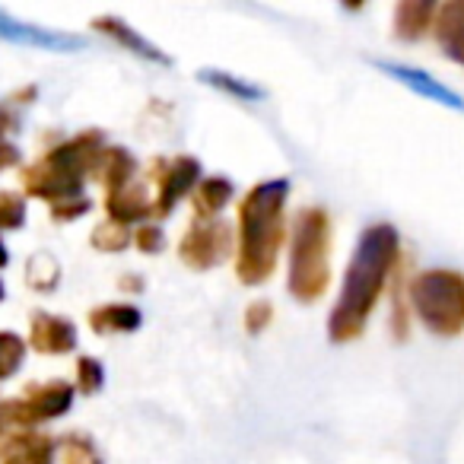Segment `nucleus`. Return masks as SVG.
Here are the masks:
<instances>
[{
  "mask_svg": "<svg viewBox=\"0 0 464 464\" xmlns=\"http://www.w3.org/2000/svg\"><path fill=\"white\" fill-rule=\"evenodd\" d=\"M398 229L392 223H372L362 229L353 248V258L343 274L341 296L328 318V337L334 343L353 341L366 331V322L379 303L385 280L398 261Z\"/></svg>",
  "mask_w": 464,
  "mask_h": 464,
  "instance_id": "f257e3e1",
  "label": "nucleus"
},
{
  "mask_svg": "<svg viewBox=\"0 0 464 464\" xmlns=\"http://www.w3.org/2000/svg\"><path fill=\"white\" fill-rule=\"evenodd\" d=\"M92 328L99 331V334H128V331H137L140 328V309L137 305H102V309L92 312Z\"/></svg>",
  "mask_w": 464,
  "mask_h": 464,
  "instance_id": "f3484780",
  "label": "nucleus"
},
{
  "mask_svg": "<svg viewBox=\"0 0 464 464\" xmlns=\"http://www.w3.org/2000/svg\"><path fill=\"white\" fill-rule=\"evenodd\" d=\"M33 343L45 353H67L77 347V328L67 318L39 315L33 322Z\"/></svg>",
  "mask_w": 464,
  "mask_h": 464,
  "instance_id": "f8f14e48",
  "label": "nucleus"
},
{
  "mask_svg": "<svg viewBox=\"0 0 464 464\" xmlns=\"http://www.w3.org/2000/svg\"><path fill=\"white\" fill-rule=\"evenodd\" d=\"M236 194V185H232L226 175H210V179H200L198 188H194V213L198 217H213L219 213Z\"/></svg>",
  "mask_w": 464,
  "mask_h": 464,
  "instance_id": "2eb2a0df",
  "label": "nucleus"
},
{
  "mask_svg": "<svg viewBox=\"0 0 464 464\" xmlns=\"http://www.w3.org/2000/svg\"><path fill=\"white\" fill-rule=\"evenodd\" d=\"M286 200H290V181L286 179L261 181L242 198L239 252H236V274L242 284H265L277 267L280 246L286 239Z\"/></svg>",
  "mask_w": 464,
  "mask_h": 464,
  "instance_id": "f03ea898",
  "label": "nucleus"
},
{
  "mask_svg": "<svg viewBox=\"0 0 464 464\" xmlns=\"http://www.w3.org/2000/svg\"><path fill=\"white\" fill-rule=\"evenodd\" d=\"M102 134H80L77 140L58 147L39 169L29 172V191L67 204L71 198L80 200V179L92 162L102 156Z\"/></svg>",
  "mask_w": 464,
  "mask_h": 464,
  "instance_id": "39448f33",
  "label": "nucleus"
},
{
  "mask_svg": "<svg viewBox=\"0 0 464 464\" xmlns=\"http://www.w3.org/2000/svg\"><path fill=\"white\" fill-rule=\"evenodd\" d=\"M26 219V204L16 194H0V226H20Z\"/></svg>",
  "mask_w": 464,
  "mask_h": 464,
  "instance_id": "b1692460",
  "label": "nucleus"
},
{
  "mask_svg": "<svg viewBox=\"0 0 464 464\" xmlns=\"http://www.w3.org/2000/svg\"><path fill=\"white\" fill-rule=\"evenodd\" d=\"M134 242H137V248H140V252L156 255L162 248V229H156V226H140V229H137V236H134Z\"/></svg>",
  "mask_w": 464,
  "mask_h": 464,
  "instance_id": "a878e982",
  "label": "nucleus"
},
{
  "mask_svg": "<svg viewBox=\"0 0 464 464\" xmlns=\"http://www.w3.org/2000/svg\"><path fill=\"white\" fill-rule=\"evenodd\" d=\"M52 442L42 436H23L0 451V464H48Z\"/></svg>",
  "mask_w": 464,
  "mask_h": 464,
  "instance_id": "6ab92c4d",
  "label": "nucleus"
},
{
  "mask_svg": "<svg viewBox=\"0 0 464 464\" xmlns=\"http://www.w3.org/2000/svg\"><path fill=\"white\" fill-rule=\"evenodd\" d=\"M156 185H160V194L153 200V210L160 217H169L175 210L181 198H185L191 188H198L200 181V162L194 156H175L172 162L156 160Z\"/></svg>",
  "mask_w": 464,
  "mask_h": 464,
  "instance_id": "0eeeda50",
  "label": "nucleus"
},
{
  "mask_svg": "<svg viewBox=\"0 0 464 464\" xmlns=\"http://www.w3.org/2000/svg\"><path fill=\"white\" fill-rule=\"evenodd\" d=\"M14 160H16V150L4 140V130H0V169L7 166V162H14Z\"/></svg>",
  "mask_w": 464,
  "mask_h": 464,
  "instance_id": "cd10ccee",
  "label": "nucleus"
},
{
  "mask_svg": "<svg viewBox=\"0 0 464 464\" xmlns=\"http://www.w3.org/2000/svg\"><path fill=\"white\" fill-rule=\"evenodd\" d=\"M96 26L102 29L105 35H111L115 42H121V45L128 48V52H134L137 58L153 61V64H172V61H169V54H162L153 42H147L143 35H137L134 29H130L124 20H118V16H99Z\"/></svg>",
  "mask_w": 464,
  "mask_h": 464,
  "instance_id": "ddd939ff",
  "label": "nucleus"
},
{
  "mask_svg": "<svg viewBox=\"0 0 464 464\" xmlns=\"http://www.w3.org/2000/svg\"><path fill=\"white\" fill-rule=\"evenodd\" d=\"M150 210H153V207H150L143 188L124 185V188H118V191L109 194V213H111V219L121 223V226L134 223V219H143Z\"/></svg>",
  "mask_w": 464,
  "mask_h": 464,
  "instance_id": "dca6fc26",
  "label": "nucleus"
},
{
  "mask_svg": "<svg viewBox=\"0 0 464 464\" xmlns=\"http://www.w3.org/2000/svg\"><path fill=\"white\" fill-rule=\"evenodd\" d=\"M331 284V219L322 207H305L293 223L286 290L299 303H315Z\"/></svg>",
  "mask_w": 464,
  "mask_h": 464,
  "instance_id": "7ed1b4c3",
  "label": "nucleus"
},
{
  "mask_svg": "<svg viewBox=\"0 0 464 464\" xmlns=\"http://www.w3.org/2000/svg\"><path fill=\"white\" fill-rule=\"evenodd\" d=\"M48 464H102L96 455V449H92L86 439H61L58 445H52V451H48Z\"/></svg>",
  "mask_w": 464,
  "mask_h": 464,
  "instance_id": "aec40b11",
  "label": "nucleus"
},
{
  "mask_svg": "<svg viewBox=\"0 0 464 464\" xmlns=\"http://www.w3.org/2000/svg\"><path fill=\"white\" fill-rule=\"evenodd\" d=\"M432 35L449 61L464 64V0H449L432 14Z\"/></svg>",
  "mask_w": 464,
  "mask_h": 464,
  "instance_id": "9d476101",
  "label": "nucleus"
},
{
  "mask_svg": "<svg viewBox=\"0 0 464 464\" xmlns=\"http://www.w3.org/2000/svg\"><path fill=\"white\" fill-rule=\"evenodd\" d=\"M23 353H26V347H23L20 337L0 334V379H7L23 366Z\"/></svg>",
  "mask_w": 464,
  "mask_h": 464,
  "instance_id": "4be33fe9",
  "label": "nucleus"
},
{
  "mask_svg": "<svg viewBox=\"0 0 464 464\" xmlns=\"http://www.w3.org/2000/svg\"><path fill=\"white\" fill-rule=\"evenodd\" d=\"M0 39L14 42V45L45 48V52H80V48H86V42L80 35L54 33V29L35 26V23H23L16 16H10L7 10H0Z\"/></svg>",
  "mask_w": 464,
  "mask_h": 464,
  "instance_id": "6e6552de",
  "label": "nucleus"
},
{
  "mask_svg": "<svg viewBox=\"0 0 464 464\" xmlns=\"http://www.w3.org/2000/svg\"><path fill=\"white\" fill-rule=\"evenodd\" d=\"M198 80H200V83L217 86V90H223L226 96L239 99V102H261V99L267 96L258 83H248V80L232 77V73H226V71H207V67H204V71H198Z\"/></svg>",
  "mask_w": 464,
  "mask_h": 464,
  "instance_id": "a211bd4d",
  "label": "nucleus"
},
{
  "mask_svg": "<svg viewBox=\"0 0 464 464\" xmlns=\"http://www.w3.org/2000/svg\"><path fill=\"white\" fill-rule=\"evenodd\" d=\"M0 296H4V286H0Z\"/></svg>",
  "mask_w": 464,
  "mask_h": 464,
  "instance_id": "c756f323",
  "label": "nucleus"
},
{
  "mask_svg": "<svg viewBox=\"0 0 464 464\" xmlns=\"http://www.w3.org/2000/svg\"><path fill=\"white\" fill-rule=\"evenodd\" d=\"M0 265H7V252H4V246H0Z\"/></svg>",
  "mask_w": 464,
  "mask_h": 464,
  "instance_id": "c85d7f7f",
  "label": "nucleus"
},
{
  "mask_svg": "<svg viewBox=\"0 0 464 464\" xmlns=\"http://www.w3.org/2000/svg\"><path fill=\"white\" fill-rule=\"evenodd\" d=\"M232 248V229L219 219H210V223H194L191 229L181 236V246H179V255L188 267L194 271H210L217 267L219 261L229 255Z\"/></svg>",
  "mask_w": 464,
  "mask_h": 464,
  "instance_id": "423d86ee",
  "label": "nucleus"
},
{
  "mask_svg": "<svg viewBox=\"0 0 464 464\" xmlns=\"http://www.w3.org/2000/svg\"><path fill=\"white\" fill-rule=\"evenodd\" d=\"M77 372H80V388H83L86 394H92V392H99L102 388V382H105V372H102V366H99L96 360H80V366H77Z\"/></svg>",
  "mask_w": 464,
  "mask_h": 464,
  "instance_id": "393cba45",
  "label": "nucleus"
},
{
  "mask_svg": "<svg viewBox=\"0 0 464 464\" xmlns=\"http://www.w3.org/2000/svg\"><path fill=\"white\" fill-rule=\"evenodd\" d=\"M432 14H436V4H430V0H404L394 7V35L401 42L423 39L426 29L432 26Z\"/></svg>",
  "mask_w": 464,
  "mask_h": 464,
  "instance_id": "9b49d317",
  "label": "nucleus"
},
{
  "mask_svg": "<svg viewBox=\"0 0 464 464\" xmlns=\"http://www.w3.org/2000/svg\"><path fill=\"white\" fill-rule=\"evenodd\" d=\"M411 305L417 318L439 337H455L464 331V274L432 267L413 277Z\"/></svg>",
  "mask_w": 464,
  "mask_h": 464,
  "instance_id": "20e7f679",
  "label": "nucleus"
},
{
  "mask_svg": "<svg viewBox=\"0 0 464 464\" xmlns=\"http://www.w3.org/2000/svg\"><path fill=\"white\" fill-rule=\"evenodd\" d=\"M71 401H73V388L54 382V385H45V388H39V392H33V398L23 404V407H26V411H23V417H26V420L61 417V413H67Z\"/></svg>",
  "mask_w": 464,
  "mask_h": 464,
  "instance_id": "4468645a",
  "label": "nucleus"
},
{
  "mask_svg": "<svg viewBox=\"0 0 464 464\" xmlns=\"http://www.w3.org/2000/svg\"><path fill=\"white\" fill-rule=\"evenodd\" d=\"M130 242L128 229H124L121 223H105L96 229V236H92V246L105 248V252H118V248H124Z\"/></svg>",
  "mask_w": 464,
  "mask_h": 464,
  "instance_id": "5701e85b",
  "label": "nucleus"
},
{
  "mask_svg": "<svg viewBox=\"0 0 464 464\" xmlns=\"http://www.w3.org/2000/svg\"><path fill=\"white\" fill-rule=\"evenodd\" d=\"M134 156L128 153V150H105V169H102V179L105 185H109V194L118 191V188L130 185V179H134Z\"/></svg>",
  "mask_w": 464,
  "mask_h": 464,
  "instance_id": "412c9836",
  "label": "nucleus"
},
{
  "mask_svg": "<svg viewBox=\"0 0 464 464\" xmlns=\"http://www.w3.org/2000/svg\"><path fill=\"white\" fill-rule=\"evenodd\" d=\"M271 322V303H252L246 312V328L252 331V334H258V331H265V324Z\"/></svg>",
  "mask_w": 464,
  "mask_h": 464,
  "instance_id": "bb28decb",
  "label": "nucleus"
},
{
  "mask_svg": "<svg viewBox=\"0 0 464 464\" xmlns=\"http://www.w3.org/2000/svg\"><path fill=\"white\" fill-rule=\"evenodd\" d=\"M372 67L385 73V77L398 80V83L407 86V90H413L417 96L432 99V102L445 105V109L464 111V99L458 96L455 90H449L445 83H439L436 77H430L426 71H417V67H407V64H394V61H372Z\"/></svg>",
  "mask_w": 464,
  "mask_h": 464,
  "instance_id": "1a4fd4ad",
  "label": "nucleus"
}]
</instances>
